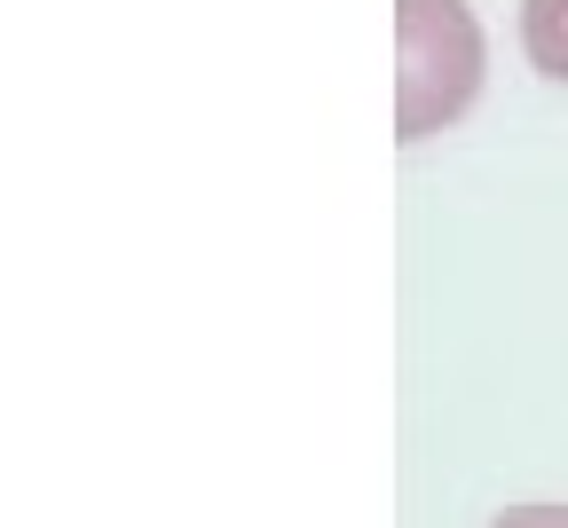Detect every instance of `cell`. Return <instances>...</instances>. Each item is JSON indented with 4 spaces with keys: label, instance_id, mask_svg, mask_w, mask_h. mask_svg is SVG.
<instances>
[{
    "label": "cell",
    "instance_id": "obj_1",
    "mask_svg": "<svg viewBox=\"0 0 568 528\" xmlns=\"http://www.w3.org/2000/svg\"><path fill=\"white\" fill-rule=\"evenodd\" d=\"M481 95V24L466 0H395V142H426Z\"/></svg>",
    "mask_w": 568,
    "mask_h": 528
},
{
    "label": "cell",
    "instance_id": "obj_3",
    "mask_svg": "<svg viewBox=\"0 0 568 528\" xmlns=\"http://www.w3.org/2000/svg\"><path fill=\"white\" fill-rule=\"evenodd\" d=\"M497 528H568V505H521V512H506Z\"/></svg>",
    "mask_w": 568,
    "mask_h": 528
},
{
    "label": "cell",
    "instance_id": "obj_2",
    "mask_svg": "<svg viewBox=\"0 0 568 528\" xmlns=\"http://www.w3.org/2000/svg\"><path fill=\"white\" fill-rule=\"evenodd\" d=\"M521 48L545 80H568V0H521Z\"/></svg>",
    "mask_w": 568,
    "mask_h": 528
}]
</instances>
